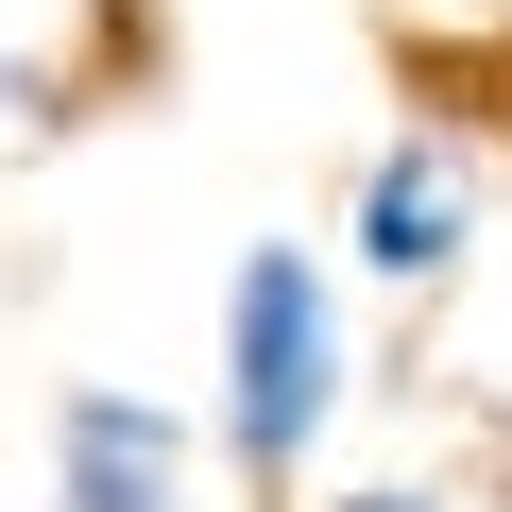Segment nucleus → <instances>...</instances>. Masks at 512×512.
Returning <instances> with one entry per match:
<instances>
[{
  "mask_svg": "<svg viewBox=\"0 0 512 512\" xmlns=\"http://www.w3.org/2000/svg\"><path fill=\"white\" fill-rule=\"evenodd\" d=\"M342 393H359L342 274H325L308 239H239V274H222V461L291 512L308 461H325V427H342Z\"/></svg>",
  "mask_w": 512,
  "mask_h": 512,
  "instance_id": "f257e3e1",
  "label": "nucleus"
},
{
  "mask_svg": "<svg viewBox=\"0 0 512 512\" xmlns=\"http://www.w3.org/2000/svg\"><path fill=\"white\" fill-rule=\"evenodd\" d=\"M359 274L393 291V308H427V291H461V256H478V154L444 137V120H410V137H376V171H359Z\"/></svg>",
  "mask_w": 512,
  "mask_h": 512,
  "instance_id": "f03ea898",
  "label": "nucleus"
},
{
  "mask_svg": "<svg viewBox=\"0 0 512 512\" xmlns=\"http://www.w3.org/2000/svg\"><path fill=\"white\" fill-rule=\"evenodd\" d=\"M52 512H188V410L86 376L52 393Z\"/></svg>",
  "mask_w": 512,
  "mask_h": 512,
  "instance_id": "7ed1b4c3",
  "label": "nucleus"
},
{
  "mask_svg": "<svg viewBox=\"0 0 512 512\" xmlns=\"http://www.w3.org/2000/svg\"><path fill=\"white\" fill-rule=\"evenodd\" d=\"M325 512H461L444 478H359V495H325Z\"/></svg>",
  "mask_w": 512,
  "mask_h": 512,
  "instance_id": "20e7f679",
  "label": "nucleus"
}]
</instances>
